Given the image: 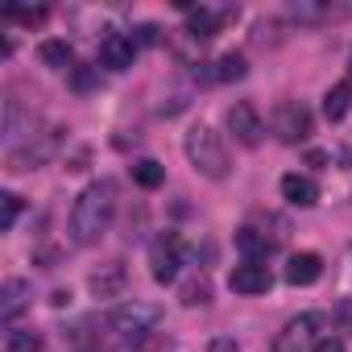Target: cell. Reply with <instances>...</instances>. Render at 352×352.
<instances>
[{
	"label": "cell",
	"instance_id": "6da1fadb",
	"mask_svg": "<svg viewBox=\"0 0 352 352\" xmlns=\"http://www.w3.org/2000/svg\"><path fill=\"white\" fill-rule=\"evenodd\" d=\"M112 216H116V183L112 179L87 183L83 195L71 208V236H75V245H96L112 228Z\"/></svg>",
	"mask_w": 352,
	"mask_h": 352
},
{
	"label": "cell",
	"instance_id": "7a4b0ae2",
	"mask_svg": "<svg viewBox=\"0 0 352 352\" xmlns=\"http://www.w3.org/2000/svg\"><path fill=\"white\" fill-rule=\"evenodd\" d=\"M187 157L204 179H224L228 174V149H224V141L212 124H195L187 133Z\"/></svg>",
	"mask_w": 352,
	"mask_h": 352
},
{
	"label": "cell",
	"instance_id": "3957f363",
	"mask_svg": "<svg viewBox=\"0 0 352 352\" xmlns=\"http://www.w3.org/2000/svg\"><path fill=\"white\" fill-rule=\"evenodd\" d=\"M162 323V307L157 302H145V298H129V302H120L112 315H108V327L112 331H120V336H145V331H153Z\"/></svg>",
	"mask_w": 352,
	"mask_h": 352
},
{
	"label": "cell",
	"instance_id": "277c9868",
	"mask_svg": "<svg viewBox=\"0 0 352 352\" xmlns=\"http://www.w3.org/2000/svg\"><path fill=\"white\" fill-rule=\"evenodd\" d=\"M319 327H323V315H319V311L294 315V319L274 336V352H302V348H315V344H319Z\"/></svg>",
	"mask_w": 352,
	"mask_h": 352
},
{
	"label": "cell",
	"instance_id": "5b68a950",
	"mask_svg": "<svg viewBox=\"0 0 352 352\" xmlns=\"http://www.w3.org/2000/svg\"><path fill=\"white\" fill-rule=\"evenodd\" d=\"M183 236H174V232H162L153 245H149V274H153V282H174L179 278V265H183Z\"/></svg>",
	"mask_w": 352,
	"mask_h": 352
},
{
	"label": "cell",
	"instance_id": "8992f818",
	"mask_svg": "<svg viewBox=\"0 0 352 352\" xmlns=\"http://www.w3.org/2000/svg\"><path fill=\"white\" fill-rule=\"evenodd\" d=\"M274 133H278V141H286V145H298V141H307L311 137V129H315V120H311V112L302 108V104H278V112H274Z\"/></svg>",
	"mask_w": 352,
	"mask_h": 352
},
{
	"label": "cell",
	"instance_id": "52a82bcc",
	"mask_svg": "<svg viewBox=\"0 0 352 352\" xmlns=\"http://www.w3.org/2000/svg\"><path fill=\"white\" fill-rule=\"evenodd\" d=\"M228 133H232L241 145H249V149L261 141L265 129H261V116H257V108H253L249 100H236V104L228 108Z\"/></svg>",
	"mask_w": 352,
	"mask_h": 352
},
{
	"label": "cell",
	"instance_id": "ba28073f",
	"mask_svg": "<svg viewBox=\"0 0 352 352\" xmlns=\"http://www.w3.org/2000/svg\"><path fill=\"white\" fill-rule=\"evenodd\" d=\"M133 58H137V42H133L129 34H108V38L100 42V67L124 71V67H133Z\"/></svg>",
	"mask_w": 352,
	"mask_h": 352
},
{
	"label": "cell",
	"instance_id": "9c48e42d",
	"mask_svg": "<svg viewBox=\"0 0 352 352\" xmlns=\"http://www.w3.org/2000/svg\"><path fill=\"white\" fill-rule=\"evenodd\" d=\"M228 286H232L236 294H265V290L274 286V278H270V270H265V265L245 261V265H236V270L228 274Z\"/></svg>",
	"mask_w": 352,
	"mask_h": 352
},
{
	"label": "cell",
	"instance_id": "30bf717a",
	"mask_svg": "<svg viewBox=\"0 0 352 352\" xmlns=\"http://www.w3.org/2000/svg\"><path fill=\"white\" fill-rule=\"evenodd\" d=\"M124 282H129L124 265H120V261H108V265H100V270L91 274V294H96V298H120V294H124Z\"/></svg>",
	"mask_w": 352,
	"mask_h": 352
},
{
	"label": "cell",
	"instance_id": "8fae6325",
	"mask_svg": "<svg viewBox=\"0 0 352 352\" xmlns=\"http://www.w3.org/2000/svg\"><path fill=\"white\" fill-rule=\"evenodd\" d=\"M30 298H34L30 282H21V278H9L5 286H0V319H17V315L30 307Z\"/></svg>",
	"mask_w": 352,
	"mask_h": 352
},
{
	"label": "cell",
	"instance_id": "7c38bea8",
	"mask_svg": "<svg viewBox=\"0 0 352 352\" xmlns=\"http://www.w3.org/2000/svg\"><path fill=\"white\" fill-rule=\"evenodd\" d=\"M319 274H323V257L319 253H294L286 261V282L290 286H311V282H319Z\"/></svg>",
	"mask_w": 352,
	"mask_h": 352
},
{
	"label": "cell",
	"instance_id": "4fadbf2b",
	"mask_svg": "<svg viewBox=\"0 0 352 352\" xmlns=\"http://www.w3.org/2000/svg\"><path fill=\"white\" fill-rule=\"evenodd\" d=\"M282 199H286L290 208H315L319 187L307 179V174H286V179H282Z\"/></svg>",
	"mask_w": 352,
	"mask_h": 352
},
{
	"label": "cell",
	"instance_id": "5bb4252c",
	"mask_svg": "<svg viewBox=\"0 0 352 352\" xmlns=\"http://www.w3.org/2000/svg\"><path fill=\"white\" fill-rule=\"evenodd\" d=\"M236 249H241L245 261L265 265V257L274 253V236H265V232H257V228H241V232H236Z\"/></svg>",
	"mask_w": 352,
	"mask_h": 352
},
{
	"label": "cell",
	"instance_id": "9a60e30c",
	"mask_svg": "<svg viewBox=\"0 0 352 352\" xmlns=\"http://www.w3.org/2000/svg\"><path fill=\"white\" fill-rule=\"evenodd\" d=\"M224 17H228V13H212V9H187V34H191V38H199V42H208V38H216V34H220Z\"/></svg>",
	"mask_w": 352,
	"mask_h": 352
},
{
	"label": "cell",
	"instance_id": "2e32d148",
	"mask_svg": "<svg viewBox=\"0 0 352 352\" xmlns=\"http://www.w3.org/2000/svg\"><path fill=\"white\" fill-rule=\"evenodd\" d=\"M348 108H352V83L327 87V96H323V116H327V120H344Z\"/></svg>",
	"mask_w": 352,
	"mask_h": 352
},
{
	"label": "cell",
	"instance_id": "e0dca14e",
	"mask_svg": "<svg viewBox=\"0 0 352 352\" xmlns=\"http://www.w3.org/2000/svg\"><path fill=\"white\" fill-rule=\"evenodd\" d=\"M162 179H166L162 162H153V157H141V162H133V183H137V187L153 191V187H162Z\"/></svg>",
	"mask_w": 352,
	"mask_h": 352
},
{
	"label": "cell",
	"instance_id": "ac0fdd59",
	"mask_svg": "<svg viewBox=\"0 0 352 352\" xmlns=\"http://www.w3.org/2000/svg\"><path fill=\"white\" fill-rule=\"evenodd\" d=\"M5 352H42V336L34 327H13L5 340Z\"/></svg>",
	"mask_w": 352,
	"mask_h": 352
},
{
	"label": "cell",
	"instance_id": "d6986e66",
	"mask_svg": "<svg viewBox=\"0 0 352 352\" xmlns=\"http://www.w3.org/2000/svg\"><path fill=\"white\" fill-rule=\"evenodd\" d=\"M71 46L67 42H42V63L54 67V71H71Z\"/></svg>",
	"mask_w": 352,
	"mask_h": 352
},
{
	"label": "cell",
	"instance_id": "ffe728a7",
	"mask_svg": "<svg viewBox=\"0 0 352 352\" xmlns=\"http://www.w3.org/2000/svg\"><path fill=\"white\" fill-rule=\"evenodd\" d=\"M216 67H220V71H216V79H220V83H236V79H245V71H249L245 54H236V50H232V54H224Z\"/></svg>",
	"mask_w": 352,
	"mask_h": 352
},
{
	"label": "cell",
	"instance_id": "44dd1931",
	"mask_svg": "<svg viewBox=\"0 0 352 352\" xmlns=\"http://www.w3.org/2000/svg\"><path fill=\"white\" fill-rule=\"evenodd\" d=\"M17 216H21V195H13V191H5L0 195V228H13L17 224Z\"/></svg>",
	"mask_w": 352,
	"mask_h": 352
},
{
	"label": "cell",
	"instance_id": "7402d4cb",
	"mask_svg": "<svg viewBox=\"0 0 352 352\" xmlns=\"http://www.w3.org/2000/svg\"><path fill=\"white\" fill-rule=\"evenodd\" d=\"M212 298V286H208V278H191L187 286H183V302L187 307H204Z\"/></svg>",
	"mask_w": 352,
	"mask_h": 352
},
{
	"label": "cell",
	"instance_id": "603a6c76",
	"mask_svg": "<svg viewBox=\"0 0 352 352\" xmlns=\"http://www.w3.org/2000/svg\"><path fill=\"white\" fill-rule=\"evenodd\" d=\"M5 17H9V21H21V25H38V21H46V9H42V5H38V9L9 5V9H5Z\"/></svg>",
	"mask_w": 352,
	"mask_h": 352
},
{
	"label": "cell",
	"instance_id": "cb8c5ba5",
	"mask_svg": "<svg viewBox=\"0 0 352 352\" xmlns=\"http://www.w3.org/2000/svg\"><path fill=\"white\" fill-rule=\"evenodd\" d=\"M133 42H137V46H157V42H162V30H157V25H141V30L133 34Z\"/></svg>",
	"mask_w": 352,
	"mask_h": 352
},
{
	"label": "cell",
	"instance_id": "d4e9b609",
	"mask_svg": "<svg viewBox=\"0 0 352 352\" xmlns=\"http://www.w3.org/2000/svg\"><path fill=\"white\" fill-rule=\"evenodd\" d=\"M311 352H344V340H340V336H323Z\"/></svg>",
	"mask_w": 352,
	"mask_h": 352
},
{
	"label": "cell",
	"instance_id": "484cf974",
	"mask_svg": "<svg viewBox=\"0 0 352 352\" xmlns=\"http://www.w3.org/2000/svg\"><path fill=\"white\" fill-rule=\"evenodd\" d=\"M307 162H311V166H315V170H323V166H327V162H331V157H327V153H319V149H311V153H307Z\"/></svg>",
	"mask_w": 352,
	"mask_h": 352
},
{
	"label": "cell",
	"instance_id": "4316f807",
	"mask_svg": "<svg viewBox=\"0 0 352 352\" xmlns=\"http://www.w3.org/2000/svg\"><path fill=\"white\" fill-rule=\"evenodd\" d=\"M212 352H236V344H232V340H216Z\"/></svg>",
	"mask_w": 352,
	"mask_h": 352
}]
</instances>
